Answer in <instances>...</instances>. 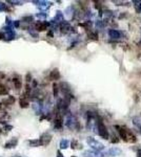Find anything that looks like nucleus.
<instances>
[{"label":"nucleus","mask_w":141,"mask_h":157,"mask_svg":"<svg viewBox=\"0 0 141 157\" xmlns=\"http://www.w3.org/2000/svg\"><path fill=\"white\" fill-rule=\"evenodd\" d=\"M96 124H97V130H98V134L100 135L102 138L108 139V136H110V134H108V129H106V127L104 126L103 122H102L101 119H98V121L96 122Z\"/></svg>","instance_id":"obj_1"},{"label":"nucleus","mask_w":141,"mask_h":157,"mask_svg":"<svg viewBox=\"0 0 141 157\" xmlns=\"http://www.w3.org/2000/svg\"><path fill=\"white\" fill-rule=\"evenodd\" d=\"M88 144H89L93 149H95L96 151H101L102 149H104V146H103L101 142H99L98 140H96L95 138L93 137H88Z\"/></svg>","instance_id":"obj_2"},{"label":"nucleus","mask_w":141,"mask_h":157,"mask_svg":"<svg viewBox=\"0 0 141 157\" xmlns=\"http://www.w3.org/2000/svg\"><path fill=\"white\" fill-rule=\"evenodd\" d=\"M115 128L117 129V131H118L120 137H121L124 141H128V130L124 128H122V127H120V126H115Z\"/></svg>","instance_id":"obj_3"},{"label":"nucleus","mask_w":141,"mask_h":157,"mask_svg":"<svg viewBox=\"0 0 141 157\" xmlns=\"http://www.w3.org/2000/svg\"><path fill=\"white\" fill-rule=\"evenodd\" d=\"M51 140H52V136H51L49 133H44V134L41 136V138H40L39 144H42V146H47Z\"/></svg>","instance_id":"obj_4"},{"label":"nucleus","mask_w":141,"mask_h":157,"mask_svg":"<svg viewBox=\"0 0 141 157\" xmlns=\"http://www.w3.org/2000/svg\"><path fill=\"white\" fill-rule=\"evenodd\" d=\"M49 79L53 81L59 80L60 79V72L57 68H55V69H53V70L51 71V74H49Z\"/></svg>","instance_id":"obj_5"},{"label":"nucleus","mask_w":141,"mask_h":157,"mask_svg":"<svg viewBox=\"0 0 141 157\" xmlns=\"http://www.w3.org/2000/svg\"><path fill=\"white\" fill-rule=\"evenodd\" d=\"M46 26H47V24L44 22H37L35 27H36V29L38 32H44L46 29Z\"/></svg>","instance_id":"obj_6"},{"label":"nucleus","mask_w":141,"mask_h":157,"mask_svg":"<svg viewBox=\"0 0 141 157\" xmlns=\"http://www.w3.org/2000/svg\"><path fill=\"white\" fill-rule=\"evenodd\" d=\"M84 157H102V155H100V153H98V151L96 152H91V151H86L83 153Z\"/></svg>","instance_id":"obj_7"},{"label":"nucleus","mask_w":141,"mask_h":157,"mask_svg":"<svg viewBox=\"0 0 141 157\" xmlns=\"http://www.w3.org/2000/svg\"><path fill=\"white\" fill-rule=\"evenodd\" d=\"M108 35L112 39H119L120 38V32L119 30H116V29H111L108 32Z\"/></svg>","instance_id":"obj_8"},{"label":"nucleus","mask_w":141,"mask_h":157,"mask_svg":"<svg viewBox=\"0 0 141 157\" xmlns=\"http://www.w3.org/2000/svg\"><path fill=\"white\" fill-rule=\"evenodd\" d=\"M120 153H121V151L119 150L118 148H112L111 150L108 151L110 156H118V155H120Z\"/></svg>","instance_id":"obj_9"},{"label":"nucleus","mask_w":141,"mask_h":157,"mask_svg":"<svg viewBox=\"0 0 141 157\" xmlns=\"http://www.w3.org/2000/svg\"><path fill=\"white\" fill-rule=\"evenodd\" d=\"M9 93V90H7V87L4 85V84L0 83V95H5Z\"/></svg>","instance_id":"obj_10"},{"label":"nucleus","mask_w":141,"mask_h":157,"mask_svg":"<svg viewBox=\"0 0 141 157\" xmlns=\"http://www.w3.org/2000/svg\"><path fill=\"white\" fill-rule=\"evenodd\" d=\"M55 128L56 129L62 128V119H61L60 116H57V119H55Z\"/></svg>","instance_id":"obj_11"},{"label":"nucleus","mask_w":141,"mask_h":157,"mask_svg":"<svg viewBox=\"0 0 141 157\" xmlns=\"http://www.w3.org/2000/svg\"><path fill=\"white\" fill-rule=\"evenodd\" d=\"M19 105L21 108H27V107H29V102H27L25 99H22V97H21V99H19Z\"/></svg>","instance_id":"obj_12"},{"label":"nucleus","mask_w":141,"mask_h":157,"mask_svg":"<svg viewBox=\"0 0 141 157\" xmlns=\"http://www.w3.org/2000/svg\"><path fill=\"white\" fill-rule=\"evenodd\" d=\"M13 82H14L15 87H16V89L19 90L20 88H21V80H19V77H18V79H17V78L13 79Z\"/></svg>","instance_id":"obj_13"},{"label":"nucleus","mask_w":141,"mask_h":157,"mask_svg":"<svg viewBox=\"0 0 141 157\" xmlns=\"http://www.w3.org/2000/svg\"><path fill=\"white\" fill-rule=\"evenodd\" d=\"M69 25L67 23H62V24H61V32L65 34V32H69Z\"/></svg>","instance_id":"obj_14"},{"label":"nucleus","mask_w":141,"mask_h":157,"mask_svg":"<svg viewBox=\"0 0 141 157\" xmlns=\"http://www.w3.org/2000/svg\"><path fill=\"white\" fill-rule=\"evenodd\" d=\"M17 142H18V140H17L16 138H14L13 140L10 141V142H7V144H5V148H13L14 146H16Z\"/></svg>","instance_id":"obj_15"},{"label":"nucleus","mask_w":141,"mask_h":157,"mask_svg":"<svg viewBox=\"0 0 141 157\" xmlns=\"http://www.w3.org/2000/svg\"><path fill=\"white\" fill-rule=\"evenodd\" d=\"M58 85L56 83H54V85H53V93H54V96H57L58 95Z\"/></svg>","instance_id":"obj_16"},{"label":"nucleus","mask_w":141,"mask_h":157,"mask_svg":"<svg viewBox=\"0 0 141 157\" xmlns=\"http://www.w3.org/2000/svg\"><path fill=\"white\" fill-rule=\"evenodd\" d=\"M71 146H72L73 149H81V144H79L76 140H73Z\"/></svg>","instance_id":"obj_17"},{"label":"nucleus","mask_w":141,"mask_h":157,"mask_svg":"<svg viewBox=\"0 0 141 157\" xmlns=\"http://www.w3.org/2000/svg\"><path fill=\"white\" fill-rule=\"evenodd\" d=\"M90 38L92 39V40H98V35H97V32H91L90 34Z\"/></svg>","instance_id":"obj_18"},{"label":"nucleus","mask_w":141,"mask_h":157,"mask_svg":"<svg viewBox=\"0 0 141 157\" xmlns=\"http://www.w3.org/2000/svg\"><path fill=\"white\" fill-rule=\"evenodd\" d=\"M60 146H61V148H62V149H65V148H67V146H69V141H67V140H61V142H60Z\"/></svg>","instance_id":"obj_19"},{"label":"nucleus","mask_w":141,"mask_h":157,"mask_svg":"<svg viewBox=\"0 0 141 157\" xmlns=\"http://www.w3.org/2000/svg\"><path fill=\"white\" fill-rule=\"evenodd\" d=\"M111 141H112V144H117V142H119V139H118L117 136H113L112 139H111Z\"/></svg>","instance_id":"obj_20"},{"label":"nucleus","mask_w":141,"mask_h":157,"mask_svg":"<svg viewBox=\"0 0 141 157\" xmlns=\"http://www.w3.org/2000/svg\"><path fill=\"white\" fill-rule=\"evenodd\" d=\"M95 7H97L99 11H101V5H100V2H98V1L95 2Z\"/></svg>","instance_id":"obj_21"},{"label":"nucleus","mask_w":141,"mask_h":157,"mask_svg":"<svg viewBox=\"0 0 141 157\" xmlns=\"http://www.w3.org/2000/svg\"><path fill=\"white\" fill-rule=\"evenodd\" d=\"M31 80H32L31 74H26V82H31Z\"/></svg>","instance_id":"obj_22"},{"label":"nucleus","mask_w":141,"mask_h":157,"mask_svg":"<svg viewBox=\"0 0 141 157\" xmlns=\"http://www.w3.org/2000/svg\"><path fill=\"white\" fill-rule=\"evenodd\" d=\"M137 157H141V149H139L137 152Z\"/></svg>","instance_id":"obj_23"},{"label":"nucleus","mask_w":141,"mask_h":157,"mask_svg":"<svg viewBox=\"0 0 141 157\" xmlns=\"http://www.w3.org/2000/svg\"><path fill=\"white\" fill-rule=\"evenodd\" d=\"M57 154H58V156H57V157H63L62 154H61V152H60V151H58V153H57Z\"/></svg>","instance_id":"obj_24"},{"label":"nucleus","mask_w":141,"mask_h":157,"mask_svg":"<svg viewBox=\"0 0 141 157\" xmlns=\"http://www.w3.org/2000/svg\"><path fill=\"white\" fill-rule=\"evenodd\" d=\"M2 37H3V36L1 35V34H0V39H2Z\"/></svg>","instance_id":"obj_25"},{"label":"nucleus","mask_w":141,"mask_h":157,"mask_svg":"<svg viewBox=\"0 0 141 157\" xmlns=\"http://www.w3.org/2000/svg\"><path fill=\"white\" fill-rule=\"evenodd\" d=\"M1 105H2V104H1V103H0V109H1V107H2V106H1Z\"/></svg>","instance_id":"obj_26"},{"label":"nucleus","mask_w":141,"mask_h":157,"mask_svg":"<svg viewBox=\"0 0 141 157\" xmlns=\"http://www.w3.org/2000/svg\"><path fill=\"white\" fill-rule=\"evenodd\" d=\"M72 157H76V156H72Z\"/></svg>","instance_id":"obj_27"}]
</instances>
